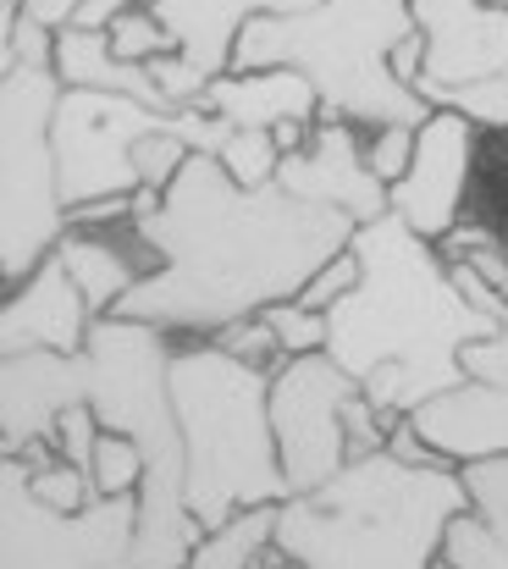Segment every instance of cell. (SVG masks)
<instances>
[{
	"mask_svg": "<svg viewBox=\"0 0 508 569\" xmlns=\"http://www.w3.org/2000/svg\"><path fill=\"white\" fill-rule=\"evenodd\" d=\"M465 377L508 387V305H504V316H498V332L465 343Z\"/></svg>",
	"mask_w": 508,
	"mask_h": 569,
	"instance_id": "33",
	"label": "cell"
},
{
	"mask_svg": "<svg viewBox=\"0 0 508 569\" xmlns=\"http://www.w3.org/2000/svg\"><path fill=\"white\" fill-rule=\"evenodd\" d=\"M465 509V470H448L442 459L415 465L381 448L277 509V553L305 569H431L448 520Z\"/></svg>",
	"mask_w": 508,
	"mask_h": 569,
	"instance_id": "3",
	"label": "cell"
},
{
	"mask_svg": "<svg viewBox=\"0 0 508 569\" xmlns=\"http://www.w3.org/2000/svg\"><path fill=\"white\" fill-rule=\"evenodd\" d=\"M78 403H89L83 355H56V349L0 355V442H6V453L50 448L61 415Z\"/></svg>",
	"mask_w": 508,
	"mask_h": 569,
	"instance_id": "13",
	"label": "cell"
},
{
	"mask_svg": "<svg viewBox=\"0 0 508 569\" xmlns=\"http://www.w3.org/2000/svg\"><path fill=\"white\" fill-rule=\"evenodd\" d=\"M89 476H94V487H100L106 498L139 492V487H145V448H139L133 437H122V431H100Z\"/></svg>",
	"mask_w": 508,
	"mask_h": 569,
	"instance_id": "24",
	"label": "cell"
},
{
	"mask_svg": "<svg viewBox=\"0 0 508 569\" xmlns=\"http://www.w3.org/2000/svg\"><path fill=\"white\" fill-rule=\"evenodd\" d=\"M415 33V0H321L299 17H255L232 44L227 72L293 67L316 83L321 117L353 128L426 122L437 106L392 72V50Z\"/></svg>",
	"mask_w": 508,
	"mask_h": 569,
	"instance_id": "4",
	"label": "cell"
},
{
	"mask_svg": "<svg viewBox=\"0 0 508 569\" xmlns=\"http://www.w3.org/2000/svg\"><path fill=\"white\" fill-rule=\"evenodd\" d=\"M404 420L415 426V437L437 459H454V465L504 459L508 453V387H492V381H454L448 392L426 398Z\"/></svg>",
	"mask_w": 508,
	"mask_h": 569,
	"instance_id": "15",
	"label": "cell"
},
{
	"mask_svg": "<svg viewBox=\"0 0 508 569\" xmlns=\"http://www.w3.org/2000/svg\"><path fill=\"white\" fill-rule=\"evenodd\" d=\"M282 139L277 133H266V128H232L227 133V144L216 150V161L243 183V189H266V183H277V167H282Z\"/></svg>",
	"mask_w": 508,
	"mask_h": 569,
	"instance_id": "21",
	"label": "cell"
},
{
	"mask_svg": "<svg viewBox=\"0 0 508 569\" xmlns=\"http://www.w3.org/2000/svg\"><path fill=\"white\" fill-rule=\"evenodd\" d=\"M277 509L282 503H260V509H238L221 526H210L188 569H255L266 548H277Z\"/></svg>",
	"mask_w": 508,
	"mask_h": 569,
	"instance_id": "20",
	"label": "cell"
},
{
	"mask_svg": "<svg viewBox=\"0 0 508 569\" xmlns=\"http://www.w3.org/2000/svg\"><path fill=\"white\" fill-rule=\"evenodd\" d=\"M442 559H448L454 569H508V542L481 520V515H476V509H465V515L448 520Z\"/></svg>",
	"mask_w": 508,
	"mask_h": 569,
	"instance_id": "22",
	"label": "cell"
},
{
	"mask_svg": "<svg viewBox=\"0 0 508 569\" xmlns=\"http://www.w3.org/2000/svg\"><path fill=\"white\" fill-rule=\"evenodd\" d=\"M133 0H28L22 17L44 22V28H111L117 11H128Z\"/></svg>",
	"mask_w": 508,
	"mask_h": 569,
	"instance_id": "28",
	"label": "cell"
},
{
	"mask_svg": "<svg viewBox=\"0 0 508 569\" xmlns=\"http://www.w3.org/2000/svg\"><path fill=\"white\" fill-rule=\"evenodd\" d=\"M442 106L465 111L476 128H508V72L504 78H487V83H470V89H454Z\"/></svg>",
	"mask_w": 508,
	"mask_h": 569,
	"instance_id": "31",
	"label": "cell"
},
{
	"mask_svg": "<svg viewBox=\"0 0 508 569\" xmlns=\"http://www.w3.org/2000/svg\"><path fill=\"white\" fill-rule=\"evenodd\" d=\"M431 569H454V565H448V559H437V565H431Z\"/></svg>",
	"mask_w": 508,
	"mask_h": 569,
	"instance_id": "36",
	"label": "cell"
},
{
	"mask_svg": "<svg viewBox=\"0 0 508 569\" xmlns=\"http://www.w3.org/2000/svg\"><path fill=\"white\" fill-rule=\"evenodd\" d=\"M94 327V310L61 254H50L22 288L0 305V355H28V349H56V355H83Z\"/></svg>",
	"mask_w": 508,
	"mask_h": 569,
	"instance_id": "14",
	"label": "cell"
},
{
	"mask_svg": "<svg viewBox=\"0 0 508 569\" xmlns=\"http://www.w3.org/2000/svg\"><path fill=\"white\" fill-rule=\"evenodd\" d=\"M353 288H359V254H353V249H342L338 260H327V266L305 282V293H299V299H305L310 310H332V305L348 299Z\"/></svg>",
	"mask_w": 508,
	"mask_h": 569,
	"instance_id": "32",
	"label": "cell"
},
{
	"mask_svg": "<svg viewBox=\"0 0 508 569\" xmlns=\"http://www.w3.org/2000/svg\"><path fill=\"white\" fill-rule=\"evenodd\" d=\"M359 392L332 355H299L271 371V426L293 492H316L348 465V403Z\"/></svg>",
	"mask_w": 508,
	"mask_h": 569,
	"instance_id": "9",
	"label": "cell"
},
{
	"mask_svg": "<svg viewBox=\"0 0 508 569\" xmlns=\"http://www.w3.org/2000/svg\"><path fill=\"white\" fill-rule=\"evenodd\" d=\"M348 249L359 254V288L327 310V355L376 409L409 415L465 381V343L498 332V316L470 305L431 238L392 210L365 221Z\"/></svg>",
	"mask_w": 508,
	"mask_h": 569,
	"instance_id": "2",
	"label": "cell"
},
{
	"mask_svg": "<svg viewBox=\"0 0 508 569\" xmlns=\"http://www.w3.org/2000/svg\"><path fill=\"white\" fill-rule=\"evenodd\" d=\"M492 6H508V0H492Z\"/></svg>",
	"mask_w": 508,
	"mask_h": 569,
	"instance_id": "37",
	"label": "cell"
},
{
	"mask_svg": "<svg viewBox=\"0 0 508 569\" xmlns=\"http://www.w3.org/2000/svg\"><path fill=\"white\" fill-rule=\"evenodd\" d=\"M470 161H476V122L465 111L437 106L420 122L409 172L392 183V216L409 221L420 238H448L459 227V204L470 189Z\"/></svg>",
	"mask_w": 508,
	"mask_h": 569,
	"instance_id": "11",
	"label": "cell"
},
{
	"mask_svg": "<svg viewBox=\"0 0 508 569\" xmlns=\"http://www.w3.org/2000/svg\"><path fill=\"white\" fill-rule=\"evenodd\" d=\"M0 67H56V28L17 17V28L0 33Z\"/></svg>",
	"mask_w": 508,
	"mask_h": 569,
	"instance_id": "29",
	"label": "cell"
},
{
	"mask_svg": "<svg viewBox=\"0 0 508 569\" xmlns=\"http://www.w3.org/2000/svg\"><path fill=\"white\" fill-rule=\"evenodd\" d=\"M22 6H28V0H0V33H6V28H17Z\"/></svg>",
	"mask_w": 508,
	"mask_h": 569,
	"instance_id": "34",
	"label": "cell"
},
{
	"mask_svg": "<svg viewBox=\"0 0 508 569\" xmlns=\"http://www.w3.org/2000/svg\"><path fill=\"white\" fill-rule=\"evenodd\" d=\"M56 72H61L67 89H111V94H133V100L167 111L150 61L117 56L106 28H61L56 33Z\"/></svg>",
	"mask_w": 508,
	"mask_h": 569,
	"instance_id": "18",
	"label": "cell"
},
{
	"mask_svg": "<svg viewBox=\"0 0 508 569\" xmlns=\"http://www.w3.org/2000/svg\"><path fill=\"white\" fill-rule=\"evenodd\" d=\"M56 67H0V277H33L72 227L56 172Z\"/></svg>",
	"mask_w": 508,
	"mask_h": 569,
	"instance_id": "6",
	"label": "cell"
},
{
	"mask_svg": "<svg viewBox=\"0 0 508 569\" xmlns=\"http://www.w3.org/2000/svg\"><path fill=\"white\" fill-rule=\"evenodd\" d=\"M255 569H305V565H299V559H288V553H282V559H277V565H255Z\"/></svg>",
	"mask_w": 508,
	"mask_h": 569,
	"instance_id": "35",
	"label": "cell"
},
{
	"mask_svg": "<svg viewBox=\"0 0 508 569\" xmlns=\"http://www.w3.org/2000/svg\"><path fill=\"white\" fill-rule=\"evenodd\" d=\"M171 111H156L133 94L111 89H61L56 106V172L67 210L94 199H133L145 189L139 178V139L156 133Z\"/></svg>",
	"mask_w": 508,
	"mask_h": 569,
	"instance_id": "8",
	"label": "cell"
},
{
	"mask_svg": "<svg viewBox=\"0 0 508 569\" xmlns=\"http://www.w3.org/2000/svg\"><path fill=\"white\" fill-rule=\"evenodd\" d=\"M310 6H321V0H150V11L171 28L177 50L210 78H221L232 67V44H238L243 22H255V17H299Z\"/></svg>",
	"mask_w": 508,
	"mask_h": 569,
	"instance_id": "16",
	"label": "cell"
},
{
	"mask_svg": "<svg viewBox=\"0 0 508 569\" xmlns=\"http://www.w3.org/2000/svg\"><path fill=\"white\" fill-rule=\"evenodd\" d=\"M139 492L56 509L33 492L28 465H0V569H133Z\"/></svg>",
	"mask_w": 508,
	"mask_h": 569,
	"instance_id": "7",
	"label": "cell"
},
{
	"mask_svg": "<svg viewBox=\"0 0 508 569\" xmlns=\"http://www.w3.org/2000/svg\"><path fill=\"white\" fill-rule=\"evenodd\" d=\"M205 111H216L232 128H266V133H277L288 122L310 128L321 117V94L293 67H260V72H221V78H210Z\"/></svg>",
	"mask_w": 508,
	"mask_h": 569,
	"instance_id": "17",
	"label": "cell"
},
{
	"mask_svg": "<svg viewBox=\"0 0 508 569\" xmlns=\"http://www.w3.org/2000/svg\"><path fill=\"white\" fill-rule=\"evenodd\" d=\"M465 487H470V509L508 542V453L465 465Z\"/></svg>",
	"mask_w": 508,
	"mask_h": 569,
	"instance_id": "26",
	"label": "cell"
},
{
	"mask_svg": "<svg viewBox=\"0 0 508 569\" xmlns=\"http://www.w3.org/2000/svg\"><path fill=\"white\" fill-rule=\"evenodd\" d=\"M111 50L117 56H128V61H150V56H167L177 50V39H171V28L150 11V0H133L128 11H117L111 17Z\"/></svg>",
	"mask_w": 508,
	"mask_h": 569,
	"instance_id": "25",
	"label": "cell"
},
{
	"mask_svg": "<svg viewBox=\"0 0 508 569\" xmlns=\"http://www.w3.org/2000/svg\"><path fill=\"white\" fill-rule=\"evenodd\" d=\"M216 343L221 349H232L238 360H255V366H282V343H277V332H271V321L266 316H249V321H232V327H221L216 332Z\"/></svg>",
	"mask_w": 508,
	"mask_h": 569,
	"instance_id": "30",
	"label": "cell"
},
{
	"mask_svg": "<svg viewBox=\"0 0 508 569\" xmlns=\"http://www.w3.org/2000/svg\"><path fill=\"white\" fill-rule=\"evenodd\" d=\"M171 403L188 453V509L205 531L238 509L293 498L271 426V366L221 343L171 355Z\"/></svg>",
	"mask_w": 508,
	"mask_h": 569,
	"instance_id": "5",
	"label": "cell"
},
{
	"mask_svg": "<svg viewBox=\"0 0 508 569\" xmlns=\"http://www.w3.org/2000/svg\"><path fill=\"white\" fill-rule=\"evenodd\" d=\"M415 144H420V128H415V122H387V128H370V133H365V161H370V172L392 189V183L409 172Z\"/></svg>",
	"mask_w": 508,
	"mask_h": 569,
	"instance_id": "27",
	"label": "cell"
},
{
	"mask_svg": "<svg viewBox=\"0 0 508 569\" xmlns=\"http://www.w3.org/2000/svg\"><path fill=\"white\" fill-rule=\"evenodd\" d=\"M277 183L288 193H299V199L338 204L359 227H365V221H381V216L392 210V189L370 172L365 139H359L353 122H342V117H321V122L310 128V139L282 156Z\"/></svg>",
	"mask_w": 508,
	"mask_h": 569,
	"instance_id": "12",
	"label": "cell"
},
{
	"mask_svg": "<svg viewBox=\"0 0 508 569\" xmlns=\"http://www.w3.org/2000/svg\"><path fill=\"white\" fill-rule=\"evenodd\" d=\"M415 28L426 39V67L415 89L442 106L454 89L508 72V6L492 0H415Z\"/></svg>",
	"mask_w": 508,
	"mask_h": 569,
	"instance_id": "10",
	"label": "cell"
},
{
	"mask_svg": "<svg viewBox=\"0 0 508 569\" xmlns=\"http://www.w3.org/2000/svg\"><path fill=\"white\" fill-rule=\"evenodd\" d=\"M56 254H61V266L72 271V282L83 288V299H89V310L94 316H111L139 282H145V271L117 249V243H106V238H83V232H67L61 243H56Z\"/></svg>",
	"mask_w": 508,
	"mask_h": 569,
	"instance_id": "19",
	"label": "cell"
},
{
	"mask_svg": "<svg viewBox=\"0 0 508 569\" xmlns=\"http://www.w3.org/2000/svg\"><path fill=\"white\" fill-rule=\"evenodd\" d=\"M277 343H282V360H299V355H327V338H332V321L327 310H310L305 299H282L266 310Z\"/></svg>",
	"mask_w": 508,
	"mask_h": 569,
	"instance_id": "23",
	"label": "cell"
},
{
	"mask_svg": "<svg viewBox=\"0 0 508 569\" xmlns=\"http://www.w3.org/2000/svg\"><path fill=\"white\" fill-rule=\"evenodd\" d=\"M128 221L161 266L111 316L167 332H221L299 299L359 232L348 210L299 199L282 183L243 189L216 156H188L167 189H139Z\"/></svg>",
	"mask_w": 508,
	"mask_h": 569,
	"instance_id": "1",
	"label": "cell"
}]
</instances>
